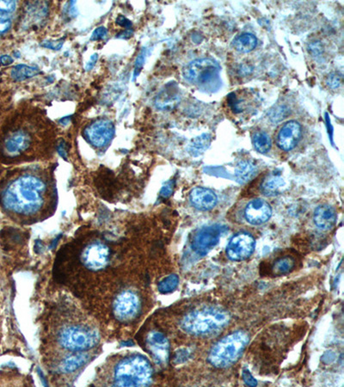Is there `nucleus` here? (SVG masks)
<instances>
[{
	"label": "nucleus",
	"instance_id": "nucleus-1",
	"mask_svg": "<svg viewBox=\"0 0 344 387\" xmlns=\"http://www.w3.org/2000/svg\"><path fill=\"white\" fill-rule=\"evenodd\" d=\"M46 188L45 182L37 175H20L4 187L0 202L10 214L35 215L44 205Z\"/></svg>",
	"mask_w": 344,
	"mask_h": 387
},
{
	"label": "nucleus",
	"instance_id": "nucleus-2",
	"mask_svg": "<svg viewBox=\"0 0 344 387\" xmlns=\"http://www.w3.org/2000/svg\"><path fill=\"white\" fill-rule=\"evenodd\" d=\"M109 381L113 387H146L152 383V367L141 354H129L116 362Z\"/></svg>",
	"mask_w": 344,
	"mask_h": 387
},
{
	"label": "nucleus",
	"instance_id": "nucleus-3",
	"mask_svg": "<svg viewBox=\"0 0 344 387\" xmlns=\"http://www.w3.org/2000/svg\"><path fill=\"white\" fill-rule=\"evenodd\" d=\"M230 320L226 311L219 308L206 307L189 312L182 318V330L189 334L205 336L225 327Z\"/></svg>",
	"mask_w": 344,
	"mask_h": 387
},
{
	"label": "nucleus",
	"instance_id": "nucleus-4",
	"mask_svg": "<svg viewBox=\"0 0 344 387\" xmlns=\"http://www.w3.org/2000/svg\"><path fill=\"white\" fill-rule=\"evenodd\" d=\"M249 336L245 331H236L222 338L212 347L209 361L215 367H230L238 361L249 343Z\"/></svg>",
	"mask_w": 344,
	"mask_h": 387
},
{
	"label": "nucleus",
	"instance_id": "nucleus-5",
	"mask_svg": "<svg viewBox=\"0 0 344 387\" xmlns=\"http://www.w3.org/2000/svg\"><path fill=\"white\" fill-rule=\"evenodd\" d=\"M99 339L98 332L86 324H68L61 328L57 336L60 347L72 352L89 350Z\"/></svg>",
	"mask_w": 344,
	"mask_h": 387
},
{
	"label": "nucleus",
	"instance_id": "nucleus-6",
	"mask_svg": "<svg viewBox=\"0 0 344 387\" xmlns=\"http://www.w3.org/2000/svg\"><path fill=\"white\" fill-rule=\"evenodd\" d=\"M219 72L220 67L217 61L210 58H204L188 64L182 74L190 83L207 85L218 80Z\"/></svg>",
	"mask_w": 344,
	"mask_h": 387
},
{
	"label": "nucleus",
	"instance_id": "nucleus-7",
	"mask_svg": "<svg viewBox=\"0 0 344 387\" xmlns=\"http://www.w3.org/2000/svg\"><path fill=\"white\" fill-rule=\"evenodd\" d=\"M140 299L134 292L124 291L120 294L113 304V311L116 319L122 322L131 321L140 311Z\"/></svg>",
	"mask_w": 344,
	"mask_h": 387
},
{
	"label": "nucleus",
	"instance_id": "nucleus-8",
	"mask_svg": "<svg viewBox=\"0 0 344 387\" xmlns=\"http://www.w3.org/2000/svg\"><path fill=\"white\" fill-rule=\"evenodd\" d=\"M225 226L208 225L198 230L193 237L191 247L198 255L205 256L218 244Z\"/></svg>",
	"mask_w": 344,
	"mask_h": 387
},
{
	"label": "nucleus",
	"instance_id": "nucleus-9",
	"mask_svg": "<svg viewBox=\"0 0 344 387\" xmlns=\"http://www.w3.org/2000/svg\"><path fill=\"white\" fill-rule=\"evenodd\" d=\"M85 135L92 146L103 147L112 140L115 135V125L108 119L96 120L86 128Z\"/></svg>",
	"mask_w": 344,
	"mask_h": 387
},
{
	"label": "nucleus",
	"instance_id": "nucleus-10",
	"mask_svg": "<svg viewBox=\"0 0 344 387\" xmlns=\"http://www.w3.org/2000/svg\"><path fill=\"white\" fill-rule=\"evenodd\" d=\"M256 240L247 232H239L232 237L226 248V255L232 261H243L255 251Z\"/></svg>",
	"mask_w": 344,
	"mask_h": 387
},
{
	"label": "nucleus",
	"instance_id": "nucleus-11",
	"mask_svg": "<svg viewBox=\"0 0 344 387\" xmlns=\"http://www.w3.org/2000/svg\"><path fill=\"white\" fill-rule=\"evenodd\" d=\"M110 258V251L107 245L95 242L88 245L82 253V261L86 268L100 270L106 267Z\"/></svg>",
	"mask_w": 344,
	"mask_h": 387
},
{
	"label": "nucleus",
	"instance_id": "nucleus-12",
	"mask_svg": "<svg viewBox=\"0 0 344 387\" xmlns=\"http://www.w3.org/2000/svg\"><path fill=\"white\" fill-rule=\"evenodd\" d=\"M146 346L158 364L166 365L168 362L170 345L165 335L159 331L150 332L146 338Z\"/></svg>",
	"mask_w": 344,
	"mask_h": 387
},
{
	"label": "nucleus",
	"instance_id": "nucleus-13",
	"mask_svg": "<svg viewBox=\"0 0 344 387\" xmlns=\"http://www.w3.org/2000/svg\"><path fill=\"white\" fill-rule=\"evenodd\" d=\"M271 215V207L262 199L252 200L245 208V219L253 225L264 224L270 218Z\"/></svg>",
	"mask_w": 344,
	"mask_h": 387
},
{
	"label": "nucleus",
	"instance_id": "nucleus-14",
	"mask_svg": "<svg viewBox=\"0 0 344 387\" xmlns=\"http://www.w3.org/2000/svg\"><path fill=\"white\" fill-rule=\"evenodd\" d=\"M302 129L300 123L295 121L288 122L285 123L279 132L277 145L283 151H291L298 145Z\"/></svg>",
	"mask_w": 344,
	"mask_h": 387
},
{
	"label": "nucleus",
	"instance_id": "nucleus-15",
	"mask_svg": "<svg viewBox=\"0 0 344 387\" xmlns=\"http://www.w3.org/2000/svg\"><path fill=\"white\" fill-rule=\"evenodd\" d=\"M31 144V138L28 132L23 130H17L10 133L3 141V150L5 154L10 157H16L25 152Z\"/></svg>",
	"mask_w": 344,
	"mask_h": 387
},
{
	"label": "nucleus",
	"instance_id": "nucleus-16",
	"mask_svg": "<svg viewBox=\"0 0 344 387\" xmlns=\"http://www.w3.org/2000/svg\"><path fill=\"white\" fill-rule=\"evenodd\" d=\"M190 202L195 209L202 211H209L215 208L218 203V197L211 189L196 187L189 195Z\"/></svg>",
	"mask_w": 344,
	"mask_h": 387
},
{
	"label": "nucleus",
	"instance_id": "nucleus-17",
	"mask_svg": "<svg viewBox=\"0 0 344 387\" xmlns=\"http://www.w3.org/2000/svg\"><path fill=\"white\" fill-rule=\"evenodd\" d=\"M181 101L179 89L175 85H169L159 93L156 98L157 108L162 110H171L175 109Z\"/></svg>",
	"mask_w": 344,
	"mask_h": 387
},
{
	"label": "nucleus",
	"instance_id": "nucleus-18",
	"mask_svg": "<svg viewBox=\"0 0 344 387\" xmlns=\"http://www.w3.org/2000/svg\"><path fill=\"white\" fill-rule=\"evenodd\" d=\"M338 215L334 208L330 205H321L318 207L314 212L315 225L323 231H328L334 226L337 222Z\"/></svg>",
	"mask_w": 344,
	"mask_h": 387
},
{
	"label": "nucleus",
	"instance_id": "nucleus-19",
	"mask_svg": "<svg viewBox=\"0 0 344 387\" xmlns=\"http://www.w3.org/2000/svg\"><path fill=\"white\" fill-rule=\"evenodd\" d=\"M258 172L257 166L250 161H240L235 170L236 181L239 184H245L255 177Z\"/></svg>",
	"mask_w": 344,
	"mask_h": 387
},
{
	"label": "nucleus",
	"instance_id": "nucleus-20",
	"mask_svg": "<svg viewBox=\"0 0 344 387\" xmlns=\"http://www.w3.org/2000/svg\"><path fill=\"white\" fill-rule=\"evenodd\" d=\"M285 185L286 182L284 179L280 175H269L261 182V192L268 196H274V195H279Z\"/></svg>",
	"mask_w": 344,
	"mask_h": 387
},
{
	"label": "nucleus",
	"instance_id": "nucleus-21",
	"mask_svg": "<svg viewBox=\"0 0 344 387\" xmlns=\"http://www.w3.org/2000/svg\"><path fill=\"white\" fill-rule=\"evenodd\" d=\"M88 359L89 356L84 353L73 354L61 361L59 369L61 373H65V374L73 373L86 364Z\"/></svg>",
	"mask_w": 344,
	"mask_h": 387
},
{
	"label": "nucleus",
	"instance_id": "nucleus-22",
	"mask_svg": "<svg viewBox=\"0 0 344 387\" xmlns=\"http://www.w3.org/2000/svg\"><path fill=\"white\" fill-rule=\"evenodd\" d=\"M232 45L237 51L240 53H250L256 48L258 45L257 37L251 33L241 34L240 36L236 37Z\"/></svg>",
	"mask_w": 344,
	"mask_h": 387
},
{
	"label": "nucleus",
	"instance_id": "nucleus-23",
	"mask_svg": "<svg viewBox=\"0 0 344 387\" xmlns=\"http://www.w3.org/2000/svg\"><path fill=\"white\" fill-rule=\"evenodd\" d=\"M211 141H212V136L209 133H203L202 135L193 139L188 147L189 154L194 157H197L204 153L206 150L210 146Z\"/></svg>",
	"mask_w": 344,
	"mask_h": 387
},
{
	"label": "nucleus",
	"instance_id": "nucleus-24",
	"mask_svg": "<svg viewBox=\"0 0 344 387\" xmlns=\"http://www.w3.org/2000/svg\"><path fill=\"white\" fill-rule=\"evenodd\" d=\"M40 73V69L37 66H30L27 65H17L14 66L10 76L15 81L20 82L23 80L31 79L33 77L37 76V74Z\"/></svg>",
	"mask_w": 344,
	"mask_h": 387
},
{
	"label": "nucleus",
	"instance_id": "nucleus-25",
	"mask_svg": "<svg viewBox=\"0 0 344 387\" xmlns=\"http://www.w3.org/2000/svg\"><path fill=\"white\" fill-rule=\"evenodd\" d=\"M252 143L256 151L260 153H266L271 148V139L267 132L262 131L256 132L252 136Z\"/></svg>",
	"mask_w": 344,
	"mask_h": 387
},
{
	"label": "nucleus",
	"instance_id": "nucleus-26",
	"mask_svg": "<svg viewBox=\"0 0 344 387\" xmlns=\"http://www.w3.org/2000/svg\"><path fill=\"white\" fill-rule=\"evenodd\" d=\"M295 261L291 257H284L279 258L278 260L275 261V263L272 267V272L275 275H286L293 270L295 268Z\"/></svg>",
	"mask_w": 344,
	"mask_h": 387
},
{
	"label": "nucleus",
	"instance_id": "nucleus-27",
	"mask_svg": "<svg viewBox=\"0 0 344 387\" xmlns=\"http://www.w3.org/2000/svg\"><path fill=\"white\" fill-rule=\"evenodd\" d=\"M179 283L178 276L171 275L167 276L159 283V291L161 294H169L177 288Z\"/></svg>",
	"mask_w": 344,
	"mask_h": 387
},
{
	"label": "nucleus",
	"instance_id": "nucleus-28",
	"mask_svg": "<svg viewBox=\"0 0 344 387\" xmlns=\"http://www.w3.org/2000/svg\"><path fill=\"white\" fill-rule=\"evenodd\" d=\"M11 26V20L7 13L0 12V34L5 33Z\"/></svg>",
	"mask_w": 344,
	"mask_h": 387
},
{
	"label": "nucleus",
	"instance_id": "nucleus-29",
	"mask_svg": "<svg viewBox=\"0 0 344 387\" xmlns=\"http://www.w3.org/2000/svg\"><path fill=\"white\" fill-rule=\"evenodd\" d=\"M146 61V51L143 50L140 52L135 60V67H134V73H133V80L139 75L140 70L143 67V65Z\"/></svg>",
	"mask_w": 344,
	"mask_h": 387
},
{
	"label": "nucleus",
	"instance_id": "nucleus-30",
	"mask_svg": "<svg viewBox=\"0 0 344 387\" xmlns=\"http://www.w3.org/2000/svg\"><path fill=\"white\" fill-rule=\"evenodd\" d=\"M326 83L332 89L338 88L339 86H341L342 76L338 73H331V75L328 77Z\"/></svg>",
	"mask_w": 344,
	"mask_h": 387
},
{
	"label": "nucleus",
	"instance_id": "nucleus-31",
	"mask_svg": "<svg viewBox=\"0 0 344 387\" xmlns=\"http://www.w3.org/2000/svg\"><path fill=\"white\" fill-rule=\"evenodd\" d=\"M64 45V38L58 40L45 41L42 43V46L52 50H60Z\"/></svg>",
	"mask_w": 344,
	"mask_h": 387
},
{
	"label": "nucleus",
	"instance_id": "nucleus-32",
	"mask_svg": "<svg viewBox=\"0 0 344 387\" xmlns=\"http://www.w3.org/2000/svg\"><path fill=\"white\" fill-rule=\"evenodd\" d=\"M16 1H0V12L9 13L16 10Z\"/></svg>",
	"mask_w": 344,
	"mask_h": 387
},
{
	"label": "nucleus",
	"instance_id": "nucleus-33",
	"mask_svg": "<svg viewBox=\"0 0 344 387\" xmlns=\"http://www.w3.org/2000/svg\"><path fill=\"white\" fill-rule=\"evenodd\" d=\"M107 34H108V30H107L105 27H98V28H96V30L93 31L91 37H90V40H103V39L106 37Z\"/></svg>",
	"mask_w": 344,
	"mask_h": 387
},
{
	"label": "nucleus",
	"instance_id": "nucleus-34",
	"mask_svg": "<svg viewBox=\"0 0 344 387\" xmlns=\"http://www.w3.org/2000/svg\"><path fill=\"white\" fill-rule=\"evenodd\" d=\"M173 190H174V182L173 181H168V182H166L163 185L161 191H160V195L164 198H168L172 195Z\"/></svg>",
	"mask_w": 344,
	"mask_h": 387
},
{
	"label": "nucleus",
	"instance_id": "nucleus-35",
	"mask_svg": "<svg viewBox=\"0 0 344 387\" xmlns=\"http://www.w3.org/2000/svg\"><path fill=\"white\" fill-rule=\"evenodd\" d=\"M242 376H243V380L245 381V384L249 387H257L258 386V381H256L255 378L252 376L249 370L243 371Z\"/></svg>",
	"mask_w": 344,
	"mask_h": 387
},
{
	"label": "nucleus",
	"instance_id": "nucleus-36",
	"mask_svg": "<svg viewBox=\"0 0 344 387\" xmlns=\"http://www.w3.org/2000/svg\"><path fill=\"white\" fill-rule=\"evenodd\" d=\"M116 23H117L119 26L126 28V29H131V27H132L131 21L129 20L128 18H126V17L123 16V15H120V16L116 17Z\"/></svg>",
	"mask_w": 344,
	"mask_h": 387
},
{
	"label": "nucleus",
	"instance_id": "nucleus-37",
	"mask_svg": "<svg viewBox=\"0 0 344 387\" xmlns=\"http://www.w3.org/2000/svg\"><path fill=\"white\" fill-rule=\"evenodd\" d=\"M97 60H98V54H97V53H94V54H92V55L90 56V58H89V61L86 63V71H90V70L92 69L93 67L96 65Z\"/></svg>",
	"mask_w": 344,
	"mask_h": 387
},
{
	"label": "nucleus",
	"instance_id": "nucleus-38",
	"mask_svg": "<svg viewBox=\"0 0 344 387\" xmlns=\"http://www.w3.org/2000/svg\"><path fill=\"white\" fill-rule=\"evenodd\" d=\"M57 151L59 152L60 157H62V158L66 160V158H67V150H66V144L65 141L62 140V141L59 144L58 148H57Z\"/></svg>",
	"mask_w": 344,
	"mask_h": 387
},
{
	"label": "nucleus",
	"instance_id": "nucleus-39",
	"mask_svg": "<svg viewBox=\"0 0 344 387\" xmlns=\"http://www.w3.org/2000/svg\"><path fill=\"white\" fill-rule=\"evenodd\" d=\"M182 353H183V351H180V352H177V353L175 354V362H177V363L182 362V361H184L185 360H187V358L189 357V353H188L187 351H185V353L183 354V355H182Z\"/></svg>",
	"mask_w": 344,
	"mask_h": 387
},
{
	"label": "nucleus",
	"instance_id": "nucleus-40",
	"mask_svg": "<svg viewBox=\"0 0 344 387\" xmlns=\"http://www.w3.org/2000/svg\"><path fill=\"white\" fill-rule=\"evenodd\" d=\"M133 34V30L132 29H127L126 30H124L123 32L118 34L117 35V38H122V39H128L129 37H131Z\"/></svg>",
	"mask_w": 344,
	"mask_h": 387
},
{
	"label": "nucleus",
	"instance_id": "nucleus-41",
	"mask_svg": "<svg viewBox=\"0 0 344 387\" xmlns=\"http://www.w3.org/2000/svg\"><path fill=\"white\" fill-rule=\"evenodd\" d=\"M13 59L9 55H3L0 57V63L3 66H9L11 63H13Z\"/></svg>",
	"mask_w": 344,
	"mask_h": 387
}]
</instances>
